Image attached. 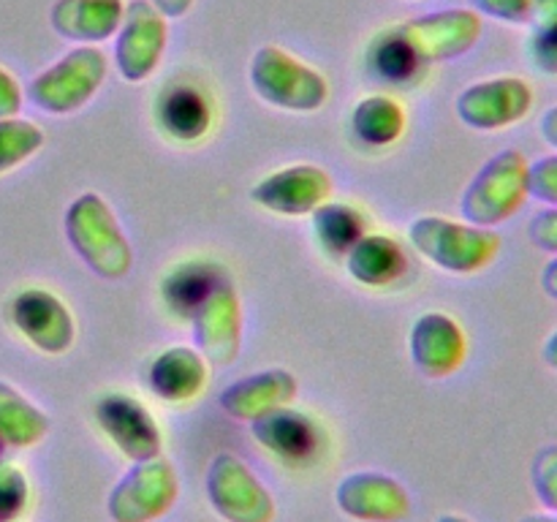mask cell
Listing matches in <instances>:
<instances>
[{"label":"cell","mask_w":557,"mask_h":522,"mask_svg":"<svg viewBox=\"0 0 557 522\" xmlns=\"http://www.w3.org/2000/svg\"><path fill=\"white\" fill-rule=\"evenodd\" d=\"M63 232L74 253L103 281H123L134 266V250L112 207L98 194H82L65 207Z\"/></svg>","instance_id":"6da1fadb"},{"label":"cell","mask_w":557,"mask_h":522,"mask_svg":"<svg viewBox=\"0 0 557 522\" xmlns=\"http://www.w3.org/2000/svg\"><path fill=\"white\" fill-rule=\"evenodd\" d=\"M408 243L419 256L451 275L482 272L500 253V237L495 228L473 226L468 221H451L444 215H422L408 226Z\"/></svg>","instance_id":"7a4b0ae2"},{"label":"cell","mask_w":557,"mask_h":522,"mask_svg":"<svg viewBox=\"0 0 557 522\" xmlns=\"http://www.w3.org/2000/svg\"><path fill=\"white\" fill-rule=\"evenodd\" d=\"M528 201V158L517 147L495 152L462 190L460 212L468 223L495 228L511 221Z\"/></svg>","instance_id":"3957f363"},{"label":"cell","mask_w":557,"mask_h":522,"mask_svg":"<svg viewBox=\"0 0 557 522\" xmlns=\"http://www.w3.org/2000/svg\"><path fill=\"white\" fill-rule=\"evenodd\" d=\"M248 76L261 101L286 112H319L330 98V82L324 74L275 44L256 49Z\"/></svg>","instance_id":"277c9868"},{"label":"cell","mask_w":557,"mask_h":522,"mask_svg":"<svg viewBox=\"0 0 557 522\" xmlns=\"http://www.w3.org/2000/svg\"><path fill=\"white\" fill-rule=\"evenodd\" d=\"M107 54L98 47H82L65 52L58 63L27 85V101L47 114H74L90 101L107 79Z\"/></svg>","instance_id":"5b68a950"},{"label":"cell","mask_w":557,"mask_h":522,"mask_svg":"<svg viewBox=\"0 0 557 522\" xmlns=\"http://www.w3.org/2000/svg\"><path fill=\"white\" fill-rule=\"evenodd\" d=\"M180 478L166 457L139 460L114 482L107 495L112 522H156L177 504Z\"/></svg>","instance_id":"8992f818"},{"label":"cell","mask_w":557,"mask_h":522,"mask_svg":"<svg viewBox=\"0 0 557 522\" xmlns=\"http://www.w3.org/2000/svg\"><path fill=\"white\" fill-rule=\"evenodd\" d=\"M205 489L210 506L226 522H272L277 514L275 498L264 482L232 451L212 457Z\"/></svg>","instance_id":"52a82bcc"},{"label":"cell","mask_w":557,"mask_h":522,"mask_svg":"<svg viewBox=\"0 0 557 522\" xmlns=\"http://www.w3.org/2000/svg\"><path fill=\"white\" fill-rule=\"evenodd\" d=\"M395 30L408 44L413 58L428 69L471 52L482 38V16L473 9H444L397 22Z\"/></svg>","instance_id":"ba28073f"},{"label":"cell","mask_w":557,"mask_h":522,"mask_svg":"<svg viewBox=\"0 0 557 522\" xmlns=\"http://www.w3.org/2000/svg\"><path fill=\"white\" fill-rule=\"evenodd\" d=\"M194 348L212 368H228L237 362L243 348V304L232 275L215 283L199 308L190 313Z\"/></svg>","instance_id":"9c48e42d"},{"label":"cell","mask_w":557,"mask_h":522,"mask_svg":"<svg viewBox=\"0 0 557 522\" xmlns=\"http://www.w3.org/2000/svg\"><path fill=\"white\" fill-rule=\"evenodd\" d=\"M533 87L522 76H490V79L473 82L457 96L455 109L462 125L473 130H500L509 125L522 123L531 114Z\"/></svg>","instance_id":"30bf717a"},{"label":"cell","mask_w":557,"mask_h":522,"mask_svg":"<svg viewBox=\"0 0 557 522\" xmlns=\"http://www.w3.org/2000/svg\"><path fill=\"white\" fill-rule=\"evenodd\" d=\"M169 44V22L150 0H131L114 33V65L125 82L156 74Z\"/></svg>","instance_id":"8fae6325"},{"label":"cell","mask_w":557,"mask_h":522,"mask_svg":"<svg viewBox=\"0 0 557 522\" xmlns=\"http://www.w3.org/2000/svg\"><path fill=\"white\" fill-rule=\"evenodd\" d=\"M9 319L14 330L49 357H60L76 340V321L69 304L49 288H22L9 304Z\"/></svg>","instance_id":"7c38bea8"},{"label":"cell","mask_w":557,"mask_h":522,"mask_svg":"<svg viewBox=\"0 0 557 522\" xmlns=\"http://www.w3.org/2000/svg\"><path fill=\"white\" fill-rule=\"evenodd\" d=\"M92 413H96V422L101 427V433L131 462L150 460V457H158L163 451V435L156 417L134 395L109 391V395L98 397L96 411Z\"/></svg>","instance_id":"4fadbf2b"},{"label":"cell","mask_w":557,"mask_h":522,"mask_svg":"<svg viewBox=\"0 0 557 522\" xmlns=\"http://www.w3.org/2000/svg\"><path fill=\"white\" fill-rule=\"evenodd\" d=\"M332 177L326 169L315 163H292L277 172H270L264 179L250 188V199L275 215L297 217L310 215L315 207L330 201Z\"/></svg>","instance_id":"5bb4252c"},{"label":"cell","mask_w":557,"mask_h":522,"mask_svg":"<svg viewBox=\"0 0 557 522\" xmlns=\"http://www.w3.org/2000/svg\"><path fill=\"white\" fill-rule=\"evenodd\" d=\"M335 504L359 522H403L411 514V495L395 476L381 471H354L335 487Z\"/></svg>","instance_id":"9a60e30c"},{"label":"cell","mask_w":557,"mask_h":522,"mask_svg":"<svg viewBox=\"0 0 557 522\" xmlns=\"http://www.w3.org/2000/svg\"><path fill=\"white\" fill-rule=\"evenodd\" d=\"M408 351L424 378H449L468 359L466 330L444 310H430L413 321Z\"/></svg>","instance_id":"2e32d148"},{"label":"cell","mask_w":557,"mask_h":522,"mask_svg":"<svg viewBox=\"0 0 557 522\" xmlns=\"http://www.w3.org/2000/svg\"><path fill=\"white\" fill-rule=\"evenodd\" d=\"M250 430H253V438L286 465H310L319 457L321 440H324V433L308 413L294 411L288 406L275 408L250 422Z\"/></svg>","instance_id":"e0dca14e"},{"label":"cell","mask_w":557,"mask_h":522,"mask_svg":"<svg viewBox=\"0 0 557 522\" xmlns=\"http://www.w3.org/2000/svg\"><path fill=\"white\" fill-rule=\"evenodd\" d=\"M299 381L286 368H267L261 373L245 375L221 391L218 402L223 411L239 422H256L275 408L288 406L297 397Z\"/></svg>","instance_id":"ac0fdd59"},{"label":"cell","mask_w":557,"mask_h":522,"mask_svg":"<svg viewBox=\"0 0 557 522\" xmlns=\"http://www.w3.org/2000/svg\"><path fill=\"white\" fill-rule=\"evenodd\" d=\"M123 14V0H54L49 11V25L65 41L92 47V44L114 38Z\"/></svg>","instance_id":"d6986e66"},{"label":"cell","mask_w":557,"mask_h":522,"mask_svg":"<svg viewBox=\"0 0 557 522\" xmlns=\"http://www.w3.org/2000/svg\"><path fill=\"white\" fill-rule=\"evenodd\" d=\"M207 359L190 346H172L152 359L147 386L163 402H188L201 395L207 384Z\"/></svg>","instance_id":"ffe728a7"},{"label":"cell","mask_w":557,"mask_h":522,"mask_svg":"<svg viewBox=\"0 0 557 522\" xmlns=\"http://www.w3.org/2000/svg\"><path fill=\"white\" fill-rule=\"evenodd\" d=\"M343 259L348 275L368 288H389L408 275L406 248L386 234H364Z\"/></svg>","instance_id":"44dd1931"},{"label":"cell","mask_w":557,"mask_h":522,"mask_svg":"<svg viewBox=\"0 0 557 522\" xmlns=\"http://www.w3.org/2000/svg\"><path fill=\"white\" fill-rule=\"evenodd\" d=\"M156 120L163 134L190 145V141H199L210 134L212 103L199 87L174 85L158 96Z\"/></svg>","instance_id":"7402d4cb"},{"label":"cell","mask_w":557,"mask_h":522,"mask_svg":"<svg viewBox=\"0 0 557 522\" xmlns=\"http://www.w3.org/2000/svg\"><path fill=\"white\" fill-rule=\"evenodd\" d=\"M226 275L228 270L218 261H180L177 266H172L163 275L161 299L177 319H190V313L199 308L201 299Z\"/></svg>","instance_id":"603a6c76"},{"label":"cell","mask_w":557,"mask_h":522,"mask_svg":"<svg viewBox=\"0 0 557 522\" xmlns=\"http://www.w3.org/2000/svg\"><path fill=\"white\" fill-rule=\"evenodd\" d=\"M47 433V413L9 381H0V444L11 449H30L41 444Z\"/></svg>","instance_id":"cb8c5ba5"},{"label":"cell","mask_w":557,"mask_h":522,"mask_svg":"<svg viewBox=\"0 0 557 522\" xmlns=\"http://www.w3.org/2000/svg\"><path fill=\"white\" fill-rule=\"evenodd\" d=\"M351 130L362 145L392 147L406 134V109L386 92H373L357 101L351 112Z\"/></svg>","instance_id":"d4e9b609"},{"label":"cell","mask_w":557,"mask_h":522,"mask_svg":"<svg viewBox=\"0 0 557 522\" xmlns=\"http://www.w3.org/2000/svg\"><path fill=\"white\" fill-rule=\"evenodd\" d=\"M310 215H313L315 239L335 259L346 256L368 234L364 212H359L351 204H343V201H324Z\"/></svg>","instance_id":"484cf974"},{"label":"cell","mask_w":557,"mask_h":522,"mask_svg":"<svg viewBox=\"0 0 557 522\" xmlns=\"http://www.w3.org/2000/svg\"><path fill=\"white\" fill-rule=\"evenodd\" d=\"M368 69L375 79L389 82V85H408L422 74L424 65L413 58L408 44L397 36L395 25H392L370 41Z\"/></svg>","instance_id":"4316f807"},{"label":"cell","mask_w":557,"mask_h":522,"mask_svg":"<svg viewBox=\"0 0 557 522\" xmlns=\"http://www.w3.org/2000/svg\"><path fill=\"white\" fill-rule=\"evenodd\" d=\"M44 147V130L22 117L0 120V174L22 166Z\"/></svg>","instance_id":"83f0119b"},{"label":"cell","mask_w":557,"mask_h":522,"mask_svg":"<svg viewBox=\"0 0 557 522\" xmlns=\"http://www.w3.org/2000/svg\"><path fill=\"white\" fill-rule=\"evenodd\" d=\"M30 500V484L25 471L14 462L0 460V522H16Z\"/></svg>","instance_id":"f1b7e54d"},{"label":"cell","mask_w":557,"mask_h":522,"mask_svg":"<svg viewBox=\"0 0 557 522\" xmlns=\"http://www.w3.org/2000/svg\"><path fill=\"white\" fill-rule=\"evenodd\" d=\"M531 484L547 511L557 514V444H547L533 455Z\"/></svg>","instance_id":"f546056e"},{"label":"cell","mask_w":557,"mask_h":522,"mask_svg":"<svg viewBox=\"0 0 557 522\" xmlns=\"http://www.w3.org/2000/svg\"><path fill=\"white\" fill-rule=\"evenodd\" d=\"M528 199L557 207V152L528 163Z\"/></svg>","instance_id":"4dcf8cb0"},{"label":"cell","mask_w":557,"mask_h":522,"mask_svg":"<svg viewBox=\"0 0 557 522\" xmlns=\"http://www.w3.org/2000/svg\"><path fill=\"white\" fill-rule=\"evenodd\" d=\"M528 58L542 74L557 76V25L555 27H531L528 38Z\"/></svg>","instance_id":"1f68e13d"},{"label":"cell","mask_w":557,"mask_h":522,"mask_svg":"<svg viewBox=\"0 0 557 522\" xmlns=\"http://www.w3.org/2000/svg\"><path fill=\"white\" fill-rule=\"evenodd\" d=\"M479 16L506 22V25H528L531 0H468Z\"/></svg>","instance_id":"d6a6232c"},{"label":"cell","mask_w":557,"mask_h":522,"mask_svg":"<svg viewBox=\"0 0 557 522\" xmlns=\"http://www.w3.org/2000/svg\"><path fill=\"white\" fill-rule=\"evenodd\" d=\"M528 237L539 250L557 256V207L539 210L528 223Z\"/></svg>","instance_id":"836d02e7"},{"label":"cell","mask_w":557,"mask_h":522,"mask_svg":"<svg viewBox=\"0 0 557 522\" xmlns=\"http://www.w3.org/2000/svg\"><path fill=\"white\" fill-rule=\"evenodd\" d=\"M22 109V87L5 69H0V120L16 117Z\"/></svg>","instance_id":"e575fe53"},{"label":"cell","mask_w":557,"mask_h":522,"mask_svg":"<svg viewBox=\"0 0 557 522\" xmlns=\"http://www.w3.org/2000/svg\"><path fill=\"white\" fill-rule=\"evenodd\" d=\"M531 27L557 25V0H531Z\"/></svg>","instance_id":"d590c367"},{"label":"cell","mask_w":557,"mask_h":522,"mask_svg":"<svg viewBox=\"0 0 557 522\" xmlns=\"http://www.w3.org/2000/svg\"><path fill=\"white\" fill-rule=\"evenodd\" d=\"M539 134L557 152V103L542 114V120H539Z\"/></svg>","instance_id":"8d00e7d4"},{"label":"cell","mask_w":557,"mask_h":522,"mask_svg":"<svg viewBox=\"0 0 557 522\" xmlns=\"http://www.w3.org/2000/svg\"><path fill=\"white\" fill-rule=\"evenodd\" d=\"M152 5H156L158 11H161L166 20H180V16H185L190 11V5H194V0H150Z\"/></svg>","instance_id":"74e56055"},{"label":"cell","mask_w":557,"mask_h":522,"mask_svg":"<svg viewBox=\"0 0 557 522\" xmlns=\"http://www.w3.org/2000/svg\"><path fill=\"white\" fill-rule=\"evenodd\" d=\"M539 283H542V291L547 294L549 299H555V302H557V256L553 261H547V264H544Z\"/></svg>","instance_id":"f35d334b"},{"label":"cell","mask_w":557,"mask_h":522,"mask_svg":"<svg viewBox=\"0 0 557 522\" xmlns=\"http://www.w3.org/2000/svg\"><path fill=\"white\" fill-rule=\"evenodd\" d=\"M542 359H544V364H547L549 370H555V373H557V326L553 332H549L547 337H544Z\"/></svg>","instance_id":"ab89813d"},{"label":"cell","mask_w":557,"mask_h":522,"mask_svg":"<svg viewBox=\"0 0 557 522\" xmlns=\"http://www.w3.org/2000/svg\"><path fill=\"white\" fill-rule=\"evenodd\" d=\"M520 522H557V514H553V511H531V514L520 517Z\"/></svg>","instance_id":"60d3db41"},{"label":"cell","mask_w":557,"mask_h":522,"mask_svg":"<svg viewBox=\"0 0 557 522\" xmlns=\"http://www.w3.org/2000/svg\"><path fill=\"white\" fill-rule=\"evenodd\" d=\"M435 522H473V520H468V517H462V514H451L449 511V514H441Z\"/></svg>","instance_id":"b9f144b4"},{"label":"cell","mask_w":557,"mask_h":522,"mask_svg":"<svg viewBox=\"0 0 557 522\" xmlns=\"http://www.w3.org/2000/svg\"><path fill=\"white\" fill-rule=\"evenodd\" d=\"M3 449H5V446H3V444H0V460H3Z\"/></svg>","instance_id":"7bdbcfd3"}]
</instances>
